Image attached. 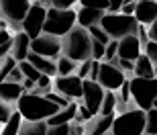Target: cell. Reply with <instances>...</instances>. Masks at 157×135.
I'll use <instances>...</instances> for the list:
<instances>
[{
	"instance_id": "obj_40",
	"label": "cell",
	"mask_w": 157,
	"mask_h": 135,
	"mask_svg": "<svg viewBox=\"0 0 157 135\" xmlns=\"http://www.w3.org/2000/svg\"><path fill=\"white\" fill-rule=\"evenodd\" d=\"M124 0H108V12H118Z\"/></svg>"
},
{
	"instance_id": "obj_7",
	"label": "cell",
	"mask_w": 157,
	"mask_h": 135,
	"mask_svg": "<svg viewBox=\"0 0 157 135\" xmlns=\"http://www.w3.org/2000/svg\"><path fill=\"white\" fill-rule=\"evenodd\" d=\"M45 12H47V6L37 4V2H31V6H29V10H27V14L23 17V21H21V25H18V27H21V31H23L25 35L29 37L31 41L43 33Z\"/></svg>"
},
{
	"instance_id": "obj_21",
	"label": "cell",
	"mask_w": 157,
	"mask_h": 135,
	"mask_svg": "<svg viewBox=\"0 0 157 135\" xmlns=\"http://www.w3.org/2000/svg\"><path fill=\"white\" fill-rule=\"evenodd\" d=\"M23 86L21 84H12V82H0V100L4 105H17V100L23 94Z\"/></svg>"
},
{
	"instance_id": "obj_44",
	"label": "cell",
	"mask_w": 157,
	"mask_h": 135,
	"mask_svg": "<svg viewBox=\"0 0 157 135\" xmlns=\"http://www.w3.org/2000/svg\"><path fill=\"white\" fill-rule=\"evenodd\" d=\"M104 135H110V133H104Z\"/></svg>"
},
{
	"instance_id": "obj_9",
	"label": "cell",
	"mask_w": 157,
	"mask_h": 135,
	"mask_svg": "<svg viewBox=\"0 0 157 135\" xmlns=\"http://www.w3.org/2000/svg\"><path fill=\"white\" fill-rule=\"evenodd\" d=\"M124 80H127V76H124V74L118 70L117 66L108 64V62H100V66H98V78H96V82H98L104 90L117 92Z\"/></svg>"
},
{
	"instance_id": "obj_35",
	"label": "cell",
	"mask_w": 157,
	"mask_h": 135,
	"mask_svg": "<svg viewBox=\"0 0 157 135\" xmlns=\"http://www.w3.org/2000/svg\"><path fill=\"white\" fill-rule=\"evenodd\" d=\"M45 135H71L70 125H57V127H47Z\"/></svg>"
},
{
	"instance_id": "obj_10",
	"label": "cell",
	"mask_w": 157,
	"mask_h": 135,
	"mask_svg": "<svg viewBox=\"0 0 157 135\" xmlns=\"http://www.w3.org/2000/svg\"><path fill=\"white\" fill-rule=\"evenodd\" d=\"M102 96H104V88H102L98 82L82 80V98H84V102H82V105L90 111V115H92V117H96V115H98Z\"/></svg>"
},
{
	"instance_id": "obj_30",
	"label": "cell",
	"mask_w": 157,
	"mask_h": 135,
	"mask_svg": "<svg viewBox=\"0 0 157 135\" xmlns=\"http://www.w3.org/2000/svg\"><path fill=\"white\" fill-rule=\"evenodd\" d=\"M82 8H94V10L108 12V0H78Z\"/></svg>"
},
{
	"instance_id": "obj_39",
	"label": "cell",
	"mask_w": 157,
	"mask_h": 135,
	"mask_svg": "<svg viewBox=\"0 0 157 135\" xmlns=\"http://www.w3.org/2000/svg\"><path fill=\"white\" fill-rule=\"evenodd\" d=\"M145 35H147V41H157V23L145 27Z\"/></svg>"
},
{
	"instance_id": "obj_6",
	"label": "cell",
	"mask_w": 157,
	"mask_h": 135,
	"mask_svg": "<svg viewBox=\"0 0 157 135\" xmlns=\"http://www.w3.org/2000/svg\"><path fill=\"white\" fill-rule=\"evenodd\" d=\"M110 135H145V113L139 109H128L114 115L110 125Z\"/></svg>"
},
{
	"instance_id": "obj_27",
	"label": "cell",
	"mask_w": 157,
	"mask_h": 135,
	"mask_svg": "<svg viewBox=\"0 0 157 135\" xmlns=\"http://www.w3.org/2000/svg\"><path fill=\"white\" fill-rule=\"evenodd\" d=\"M17 66H18V70H21V74H23V78H27V80H31V82H37V80H39L41 74L27 62V59H25V62H18Z\"/></svg>"
},
{
	"instance_id": "obj_14",
	"label": "cell",
	"mask_w": 157,
	"mask_h": 135,
	"mask_svg": "<svg viewBox=\"0 0 157 135\" xmlns=\"http://www.w3.org/2000/svg\"><path fill=\"white\" fill-rule=\"evenodd\" d=\"M143 53V45H141L139 37L137 35H128V37H122L118 41L117 47V58L118 59H127V62H133Z\"/></svg>"
},
{
	"instance_id": "obj_2",
	"label": "cell",
	"mask_w": 157,
	"mask_h": 135,
	"mask_svg": "<svg viewBox=\"0 0 157 135\" xmlns=\"http://www.w3.org/2000/svg\"><path fill=\"white\" fill-rule=\"evenodd\" d=\"M90 47H92V39L88 35L86 29L82 27H74L65 37H61V51L65 58H70L71 62H86L90 59Z\"/></svg>"
},
{
	"instance_id": "obj_43",
	"label": "cell",
	"mask_w": 157,
	"mask_h": 135,
	"mask_svg": "<svg viewBox=\"0 0 157 135\" xmlns=\"http://www.w3.org/2000/svg\"><path fill=\"white\" fill-rule=\"evenodd\" d=\"M133 2H137V0H124L122 4H133Z\"/></svg>"
},
{
	"instance_id": "obj_20",
	"label": "cell",
	"mask_w": 157,
	"mask_h": 135,
	"mask_svg": "<svg viewBox=\"0 0 157 135\" xmlns=\"http://www.w3.org/2000/svg\"><path fill=\"white\" fill-rule=\"evenodd\" d=\"M27 62H29L39 74H45V76H49V78L55 76V62H51V59L41 58V55H35L33 51H29L27 53Z\"/></svg>"
},
{
	"instance_id": "obj_29",
	"label": "cell",
	"mask_w": 157,
	"mask_h": 135,
	"mask_svg": "<svg viewBox=\"0 0 157 135\" xmlns=\"http://www.w3.org/2000/svg\"><path fill=\"white\" fill-rule=\"evenodd\" d=\"M86 31H88V35H90V39H92V41H98V43H102V45H106V43L110 41V39H108V35L100 29L98 25H94V27H90V29H86Z\"/></svg>"
},
{
	"instance_id": "obj_38",
	"label": "cell",
	"mask_w": 157,
	"mask_h": 135,
	"mask_svg": "<svg viewBox=\"0 0 157 135\" xmlns=\"http://www.w3.org/2000/svg\"><path fill=\"white\" fill-rule=\"evenodd\" d=\"M4 82H12V84H21V82H23V74H21V70H18V66L8 74V76H6Z\"/></svg>"
},
{
	"instance_id": "obj_8",
	"label": "cell",
	"mask_w": 157,
	"mask_h": 135,
	"mask_svg": "<svg viewBox=\"0 0 157 135\" xmlns=\"http://www.w3.org/2000/svg\"><path fill=\"white\" fill-rule=\"evenodd\" d=\"M29 49L35 55H41V58H47V59H57L61 55V39L53 35H45L41 33L39 37H35L33 41L29 43Z\"/></svg>"
},
{
	"instance_id": "obj_31",
	"label": "cell",
	"mask_w": 157,
	"mask_h": 135,
	"mask_svg": "<svg viewBox=\"0 0 157 135\" xmlns=\"http://www.w3.org/2000/svg\"><path fill=\"white\" fill-rule=\"evenodd\" d=\"M43 96H45V98L49 100V102H53V105H57L59 109H63V106H67V105L71 102V100H67L65 96H61V94H57V92H53V90H49V92H45Z\"/></svg>"
},
{
	"instance_id": "obj_11",
	"label": "cell",
	"mask_w": 157,
	"mask_h": 135,
	"mask_svg": "<svg viewBox=\"0 0 157 135\" xmlns=\"http://www.w3.org/2000/svg\"><path fill=\"white\" fill-rule=\"evenodd\" d=\"M29 6L31 0H0V17H4L10 25L18 27Z\"/></svg>"
},
{
	"instance_id": "obj_13",
	"label": "cell",
	"mask_w": 157,
	"mask_h": 135,
	"mask_svg": "<svg viewBox=\"0 0 157 135\" xmlns=\"http://www.w3.org/2000/svg\"><path fill=\"white\" fill-rule=\"evenodd\" d=\"M133 17L143 27H149V25L157 23V2L155 0H137Z\"/></svg>"
},
{
	"instance_id": "obj_26",
	"label": "cell",
	"mask_w": 157,
	"mask_h": 135,
	"mask_svg": "<svg viewBox=\"0 0 157 135\" xmlns=\"http://www.w3.org/2000/svg\"><path fill=\"white\" fill-rule=\"evenodd\" d=\"M145 135H157V109L145 113Z\"/></svg>"
},
{
	"instance_id": "obj_1",
	"label": "cell",
	"mask_w": 157,
	"mask_h": 135,
	"mask_svg": "<svg viewBox=\"0 0 157 135\" xmlns=\"http://www.w3.org/2000/svg\"><path fill=\"white\" fill-rule=\"evenodd\" d=\"M14 111L21 115L23 121H47L51 115H55L59 111V106L49 102L45 96L23 92L21 98L17 100V109Z\"/></svg>"
},
{
	"instance_id": "obj_25",
	"label": "cell",
	"mask_w": 157,
	"mask_h": 135,
	"mask_svg": "<svg viewBox=\"0 0 157 135\" xmlns=\"http://www.w3.org/2000/svg\"><path fill=\"white\" fill-rule=\"evenodd\" d=\"M21 115H18L17 111L10 115V119L6 121L4 125H2V131H0V135H18V127H21Z\"/></svg>"
},
{
	"instance_id": "obj_12",
	"label": "cell",
	"mask_w": 157,
	"mask_h": 135,
	"mask_svg": "<svg viewBox=\"0 0 157 135\" xmlns=\"http://www.w3.org/2000/svg\"><path fill=\"white\" fill-rule=\"evenodd\" d=\"M53 86H55L53 92L65 96L67 100L82 98V80L76 74H71V76H57L53 80Z\"/></svg>"
},
{
	"instance_id": "obj_17",
	"label": "cell",
	"mask_w": 157,
	"mask_h": 135,
	"mask_svg": "<svg viewBox=\"0 0 157 135\" xmlns=\"http://www.w3.org/2000/svg\"><path fill=\"white\" fill-rule=\"evenodd\" d=\"M78 115V105L76 102H70L67 106H63V109H59L55 115H51V117L47 119L45 123L47 127H57V125H70L74 119H76Z\"/></svg>"
},
{
	"instance_id": "obj_33",
	"label": "cell",
	"mask_w": 157,
	"mask_h": 135,
	"mask_svg": "<svg viewBox=\"0 0 157 135\" xmlns=\"http://www.w3.org/2000/svg\"><path fill=\"white\" fill-rule=\"evenodd\" d=\"M143 53L151 59L153 64H157V41H147L143 45Z\"/></svg>"
},
{
	"instance_id": "obj_42",
	"label": "cell",
	"mask_w": 157,
	"mask_h": 135,
	"mask_svg": "<svg viewBox=\"0 0 157 135\" xmlns=\"http://www.w3.org/2000/svg\"><path fill=\"white\" fill-rule=\"evenodd\" d=\"M35 2H37V4H43V6H47V4H49L47 0H35Z\"/></svg>"
},
{
	"instance_id": "obj_41",
	"label": "cell",
	"mask_w": 157,
	"mask_h": 135,
	"mask_svg": "<svg viewBox=\"0 0 157 135\" xmlns=\"http://www.w3.org/2000/svg\"><path fill=\"white\" fill-rule=\"evenodd\" d=\"M10 37H12V35L8 33V29H0V45H2V43H6Z\"/></svg>"
},
{
	"instance_id": "obj_16",
	"label": "cell",
	"mask_w": 157,
	"mask_h": 135,
	"mask_svg": "<svg viewBox=\"0 0 157 135\" xmlns=\"http://www.w3.org/2000/svg\"><path fill=\"white\" fill-rule=\"evenodd\" d=\"M29 43L31 39L27 35H25L23 31H17L14 33V37H12V49H10V58L14 59V62H25L27 59V53L31 51L29 49Z\"/></svg>"
},
{
	"instance_id": "obj_22",
	"label": "cell",
	"mask_w": 157,
	"mask_h": 135,
	"mask_svg": "<svg viewBox=\"0 0 157 135\" xmlns=\"http://www.w3.org/2000/svg\"><path fill=\"white\" fill-rule=\"evenodd\" d=\"M47 123L45 121H21L18 135H45Z\"/></svg>"
},
{
	"instance_id": "obj_34",
	"label": "cell",
	"mask_w": 157,
	"mask_h": 135,
	"mask_svg": "<svg viewBox=\"0 0 157 135\" xmlns=\"http://www.w3.org/2000/svg\"><path fill=\"white\" fill-rule=\"evenodd\" d=\"M14 113V106L10 105H4L2 100H0V125H4L8 119H10V115Z\"/></svg>"
},
{
	"instance_id": "obj_23",
	"label": "cell",
	"mask_w": 157,
	"mask_h": 135,
	"mask_svg": "<svg viewBox=\"0 0 157 135\" xmlns=\"http://www.w3.org/2000/svg\"><path fill=\"white\" fill-rule=\"evenodd\" d=\"M117 111V92H110V90H104V96H102V102H100L98 115H114Z\"/></svg>"
},
{
	"instance_id": "obj_36",
	"label": "cell",
	"mask_w": 157,
	"mask_h": 135,
	"mask_svg": "<svg viewBox=\"0 0 157 135\" xmlns=\"http://www.w3.org/2000/svg\"><path fill=\"white\" fill-rule=\"evenodd\" d=\"M90 66H92V59H86V62H80V68L76 70V76L80 80H86L88 74H90Z\"/></svg>"
},
{
	"instance_id": "obj_4",
	"label": "cell",
	"mask_w": 157,
	"mask_h": 135,
	"mask_svg": "<svg viewBox=\"0 0 157 135\" xmlns=\"http://www.w3.org/2000/svg\"><path fill=\"white\" fill-rule=\"evenodd\" d=\"M128 92L139 111L147 113L157 106V80L155 78H128Z\"/></svg>"
},
{
	"instance_id": "obj_28",
	"label": "cell",
	"mask_w": 157,
	"mask_h": 135,
	"mask_svg": "<svg viewBox=\"0 0 157 135\" xmlns=\"http://www.w3.org/2000/svg\"><path fill=\"white\" fill-rule=\"evenodd\" d=\"M14 68H17V62H14L10 55H6V58L0 59V82H4L6 76H8Z\"/></svg>"
},
{
	"instance_id": "obj_18",
	"label": "cell",
	"mask_w": 157,
	"mask_h": 135,
	"mask_svg": "<svg viewBox=\"0 0 157 135\" xmlns=\"http://www.w3.org/2000/svg\"><path fill=\"white\" fill-rule=\"evenodd\" d=\"M104 10H94V8H80L76 12V27H82V29H90L94 25L100 23Z\"/></svg>"
},
{
	"instance_id": "obj_19",
	"label": "cell",
	"mask_w": 157,
	"mask_h": 135,
	"mask_svg": "<svg viewBox=\"0 0 157 135\" xmlns=\"http://www.w3.org/2000/svg\"><path fill=\"white\" fill-rule=\"evenodd\" d=\"M133 74L137 78H155L157 68L145 53H141L139 58L135 59V64H133Z\"/></svg>"
},
{
	"instance_id": "obj_37",
	"label": "cell",
	"mask_w": 157,
	"mask_h": 135,
	"mask_svg": "<svg viewBox=\"0 0 157 135\" xmlns=\"http://www.w3.org/2000/svg\"><path fill=\"white\" fill-rule=\"evenodd\" d=\"M49 2V6H53V8H61V10H67V8H71V6L76 4L78 0H47Z\"/></svg>"
},
{
	"instance_id": "obj_15",
	"label": "cell",
	"mask_w": 157,
	"mask_h": 135,
	"mask_svg": "<svg viewBox=\"0 0 157 135\" xmlns=\"http://www.w3.org/2000/svg\"><path fill=\"white\" fill-rule=\"evenodd\" d=\"M112 119L114 115H96L92 117L90 121L84 123V135H104L110 131V125H112Z\"/></svg>"
},
{
	"instance_id": "obj_3",
	"label": "cell",
	"mask_w": 157,
	"mask_h": 135,
	"mask_svg": "<svg viewBox=\"0 0 157 135\" xmlns=\"http://www.w3.org/2000/svg\"><path fill=\"white\" fill-rule=\"evenodd\" d=\"M98 27L108 35V39L121 41L122 37L137 35L139 23L135 21V17H127V14H121V12H104Z\"/></svg>"
},
{
	"instance_id": "obj_5",
	"label": "cell",
	"mask_w": 157,
	"mask_h": 135,
	"mask_svg": "<svg viewBox=\"0 0 157 135\" xmlns=\"http://www.w3.org/2000/svg\"><path fill=\"white\" fill-rule=\"evenodd\" d=\"M76 27V10H61V8H53L49 6L45 12V23H43V33L45 35H53L61 39Z\"/></svg>"
},
{
	"instance_id": "obj_24",
	"label": "cell",
	"mask_w": 157,
	"mask_h": 135,
	"mask_svg": "<svg viewBox=\"0 0 157 135\" xmlns=\"http://www.w3.org/2000/svg\"><path fill=\"white\" fill-rule=\"evenodd\" d=\"M76 70L78 64L71 62L70 58H65V55H59L57 62H55V76H71Z\"/></svg>"
},
{
	"instance_id": "obj_32",
	"label": "cell",
	"mask_w": 157,
	"mask_h": 135,
	"mask_svg": "<svg viewBox=\"0 0 157 135\" xmlns=\"http://www.w3.org/2000/svg\"><path fill=\"white\" fill-rule=\"evenodd\" d=\"M117 47H118V41H108L104 45V58H102V62H112V59L117 58Z\"/></svg>"
}]
</instances>
